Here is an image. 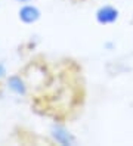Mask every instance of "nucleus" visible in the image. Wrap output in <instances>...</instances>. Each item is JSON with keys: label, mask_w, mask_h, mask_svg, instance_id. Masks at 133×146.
Wrapping results in <instances>:
<instances>
[{"label": "nucleus", "mask_w": 133, "mask_h": 146, "mask_svg": "<svg viewBox=\"0 0 133 146\" xmlns=\"http://www.w3.org/2000/svg\"><path fill=\"white\" fill-rule=\"evenodd\" d=\"M118 16H120L118 9H117V7H114V6H110V5L101 6L99 9L96 11V13H95L96 21L99 22L101 25H110V24H114L115 21L118 19Z\"/></svg>", "instance_id": "obj_1"}, {"label": "nucleus", "mask_w": 133, "mask_h": 146, "mask_svg": "<svg viewBox=\"0 0 133 146\" xmlns=\"http://www.w3.org/2000/svg\"><path fill=\"white\" fill-rule=\"evenodd\" d=\"M21 18L25 22H33V21H35L39 18V11L33 6H25L21 11Z\"/></svg>", "instance_id": "obj_2"}, {"label": "nucleus", "mask_w": 133, "mask_h": 146, "mask_svg": "<svg viewBox=\"0 0 133 146\" xmlns=\"http://www.w3.org/2000/svg\"><path fill=\"white\" fill-rule=\"evenodd\" d=\"M55 137L62 145H73L74 143V139L71 137V134L67 130H64V128H55Z\"/></svg>", "instance_id": "obj_3"}, {"label": "nucleus", "mask_w": 133, "mask_h": 146, "mask_svg": "<svg viewBox=\"0 0 133 146\" xmlns=\"http://www.w3.org/2000/svg\"><path fill=\"white\" fill-rule=\"evenodd\" d=\"M22 2H25V0H22Z\"/></svg>", "instance_id": "obj_4"}]
</instances>
